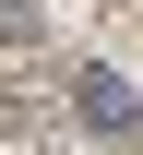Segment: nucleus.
Instances as JSON below:
<instances>
[{
  "label": "nucleus",
  "instance_id": "1",
  "mask_svg": "<svg viewBox=\"0 0 143 155\" xmlns=\"http://www.w3.org/2000/svg\"><path fill=\"white\" fill-rule=\"evenodd\" d=\"M72 96H83V119H96V131H131V96H119V72H72Z\"/></svg>",
  "mask_w": 143,
  "mask_h": 155
}]
</instances>
